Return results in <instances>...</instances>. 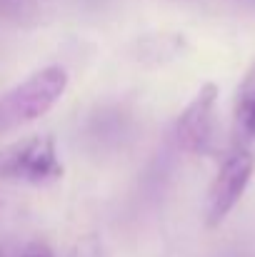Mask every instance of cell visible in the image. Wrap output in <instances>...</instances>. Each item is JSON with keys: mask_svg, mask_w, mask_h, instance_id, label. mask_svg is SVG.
<instances>
[{"mask_svg": "<svg viewBox=\"0 0 255 257\" xmlns=\"http://www.w3.org/2000/svg\"><path fill=\"white\" fill-rule=\"evenodd\" d=\"M68 87V70L63 65H48L20 85L8 90L0 97V133L15 130L43 117L53 105L65 95Z\"/></svg>", "mask_w": 255, "mask_h": 257, "instance_id": "obj_1", "label": "cell"}, {"mask_svg": "<svg viewBox=\"0 0 255 257\" xmlns=\"http://www.w3.org/2000/svg\"><path fill=\"white\" fill-rule=\"evenodd\" d=\"M63 177V163L53 138L30 135L0 148V180L45 185Z\"/></svg>", "mask_w": 255, "mask_h": 257, "instance_id": "obj_2", "label": "cell"}, {"mask_svg": "<svg viewBox=\"0 0 255 257\" xmlns=\"http://www.w3.org/2000/svg\"><path fill=\"white\" fill-rule=\"evenodd\" d=\"M218 97L215 83H205L183 107L175 122L178 145L193 155H215L220 143V120H218Z\"/></svg>", "mask_w": 255, "mask_h": 257, "instance_id": "obj_3", "label": "cell"}, {"mask_svg": "<svg viewBox=\"0 0 255 257\" xmlns=\"http://www.w3.org/2000/svg\"><path fill=\"white\" fill-rule=\"evenodd\" d=\"M253 170L255 153L245 145L235 148L220 163L218 175L213 177V182L208 187V197H205V225L208 227H218L233 212V207L240 202V197L245 195V190L250 185Z\"/></svg>", "mask_w": 255, "mask_h": 257, "instance_id": "obj_4", "label": "cell"}, {"mask_svg": "<svg viewBox=\"0 0 255 257\" xmlns=\"http://www.w3.org/2000/svg\"><path fill=\"white\" fill-rule=\"evenodd\" d=\"M233 115H235V133L245 143L255 140V65L245 73L243 83L238 85Z\"/></svg>", "mask_w": 255, "mask_h": 257, "instance_id": "obj_5", "label": "cell"}, {"mask_svg": "<svg viewBox=\"0 0 255 257\" xmlns=\"http://www.w3.org/2000/svg\"><path fill=\"white\" fill-rule=\"evenodd\" d=\"M68 257H108V255H105L103 240H100L95 232H90V235H83V237L70 247Z\"/></svg>", "mask_w": 255, "mask_h": 257, "instance_id": "obj_6", "label": "cell"}, {"mask_svg": "<svg viewBox=\"0 0 255 257\" xmlns=\"http://www.w3.org/2000/svg\"><path fill=\"white\" fill-rule=\"evenodd\" d=\"M23 257H50V255H45V252H40V250H35V252H28V255H23Z\"/></svg>", "mask_w": 255, "mask_h": 257, "instance_id": "obj_7", "label": "cell"}, {"mask_svg": "<svg viewBox=\"0 0 255 257\" xmlns=\"http://www.w3.org/2000/svg\"><path fill=\"white\" fill-rule=\"evenodd\" d=\"M0 257H3V250H0Z\"/></svg>", "mask_w": 255, "mask_h": 257, "instance_id": "obj_8", "label": "cell"}]
</instances>
